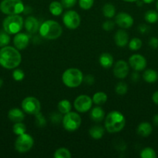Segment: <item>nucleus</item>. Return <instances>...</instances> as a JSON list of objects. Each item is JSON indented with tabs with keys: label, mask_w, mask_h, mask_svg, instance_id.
<instances>
[{
	"label": "nucleus",
	"mask_w": 158,
	"mask_h": 158,
	"mask_svg": "<svg viewBox=\"0 0 158 158\" xmlns=\"http://www.w3.org/2000/svg\"><path fill=\"white\" fill-rule=\"evenodd\" d=\"M94 4V0H79V6L82 9L88 10Z\"/></svg>",
	"instance_id": "36"
},
{
	"label": "nucleus",
	"mask_w": 158,
	"mask_h": 158,
	"mask_svg": "<svg viewBox=\"0 0 158 158\" xmlns=\"http://www.w3.org/2000/svg\"><path fill=\"white\" fill-rule=\"evenodd\" d=\"M62 117L60 115V114H57V113H53L50 116V120L52 121V123H58L59 122L61 121Z\"/></svg>",
	"instance_id": "40"
},
{
	"label": "nucleus",
	"mask_w": 158,
	"mask_h": 158,
	"mask_svg": "<svg viewBox=\"0 0 158 158\" xmlns=\"http://www.w3.org/2000/svg\"><path fill=\"white\" fill-rule=\"evenodd\" d=\"M115 91L117 94L119 95H124L127 93L128 91V86L124 82H119L117 85L116 86V88H115Z\"/></svg>",
	"instance_id": "33"
},
{
	"label": "nucleus",
	"mask_w": 158,
	"mask_h": 158,
	"mask_svg": "<svg viewBox=\"0 0 158 158\" xmlns=\"http://www.w3.org/2000/svg\"><path fill=\"white\" fill-rule=\"evenodd\" d=\"M139 156L142 158H156V154L153 148H145L141 151Z\"/></svg>",
	"instance_id": "31"
},
{
	"label": "nucleus",
	"mask_w": 158,
	"mask_h": 158,
	"mask_svg": "<svg viewBox=\"0 0 158 158\" xmlns=\"http://www.w3.org/2000/svg\"><path fill=\"white\" fill-rule=\"evenodd\" d=\"M22 109L25 113L30 115L37 114L40 112L41 105L40 101L33 97H27L22 101Z\"/></svg>",
	"instance_id": "9"
},
{
	"label": "nucleus",
	"mask_w": 158,
	"mask_h": 158,
	"mask_svg": "<svg viewBox=\"0 0 158 158\" xmlns=\"http://www.w3.org/2000/svg\"><path fill=\"white\" fill-rule=\"evenodd\" d=\"M12 131H13L14 134L17 136L25 134L26 131V125H25L24 123H22V122L15 123V124L12 127Z\"/></svg>",
	"instance_id": "30"
},
{
	"label": "nucleus",
	"mask_w": 158,
	"mask_h": 158,
	"mask_svg": "<svg viewBox=\"0 0 158 158\" xmlns=\"http://www.w3.org/2000/svg\"><path fill=\"white\" fill-rule=\"evenodd\" d=\"M64 6H62L61 2L57 1H54L50 4L49 10L50 13L54 16H59L63 12Z\"/></svg>",
	"instance_id": "24"
},
{
	"label": "nucleus",
	"mask_w": 158,
	"mask_h": 158,
	"mask_svg": "<svg viewBox=\"0 0 158 158\" xmlns=\"http://www.w3.org/2000/svg\"><path fill=\"white\" fill-rule=\"evenodd\" d=\"M139 75L138 74L137 71L136 72H134L133 74H132V80H133V82H136L139 80Z\"/></svg>",
	"instance_id": "45"
},
{
	"label": "nucleus",
	"mask_w": 158,
	"mask_h": 158,
	"mask_svg": "<svg viewBox=\"0 0 158 158\" xmlns=\"http://www.w3.org/2000/svg\"><path fill=\"white\" fill-rule=\"evenodd\" d=\"M12 77L15 81H22L25 77V73L22 69H16L12 73Z\"/></svg>",
	"instance_id": "37"
},
{
	"label": "nucleus",
	"mask_w": 158,
	"mask_h": 158,
	"mask_svg": "<svg viewBox=\"0 0 158 158\" xmlns=\"http://www.w3.org/2000/svg\"><path fill=\"white\" fill-rule=\"evenodd\" d=\"M105 117V111L103 110L102 107L100 106H96L93 108L90 113V118L96 123H100L104 120Z\"/></svg>",
	"instance_id": "19"
},
{
	"label": "nucleus",
	"mask_w": 158,
	"mask_h": 158,
	"mask_svg": "<svg viewBox=\"0 0 158 158\" xmlns=\"http://www.w3.org/2000/svg\"><path fill=\"white\" fill-rule=\"evenodd\" d=\"M34 143L33 138L29 134H23L19 135L15 141V149L20 154L30 151Z\"/></svg>",
	"instance_id": "8"
},
{
	"label": "nucleus",
	"mask_w": 158,
	"mask_h": 158,
	"mask_svg": "<svg viewBox=\"0 0 158 158\" xmlns=\"http://www.w3.org/2000/svg\"><path fill=\"white\" fill-rule=\"evenodd\" d=\"M149 26H147V25H140V26L138 27V30H139V32H140V33H147V32L149 31Z\"/></svg>",
	"instance_id": "43"
},
{
	"label": "nucleus",
	"mask_w": 158,
	"mask_h": 158,
	"mask_svg": "<svg viewBox=\"0 0 158 158\" xmlns=\"http://www.w3.org/2000/svg\"><path fill=\"white\" fill-rule=\"evenodd\" d=\"M143 79L147 83H155L158 80V73L156 70H154V69H148L144 71L143 74Z\"/></svg>",
	"instance_id": "22"
},
{
	"label": "nucleus",
	"mask_w": 158,
	"mask_h": 158,
	"mask_svg": "<svg viewBox=\"0 0 158 158\" xmlns=\"http://www.w3.org/2000/svg\"><path fill=\"white\" fill-rule=\"evenodd\" d=\"M83 73L77 68H70L66 69L62 75L64 84L69 88H76L83 82Z\"/></svg>",
	"instance_id": "4"
},
{
	"label": "nucleus",
	"mask_w": 158,
	"mask_h": 158,
	"mask_svg": "<svg viewBox=\"0 0 158 158\" xmlns=\"http://www.w3.org/2000/svg\"><path fill=\"white\" fill-rule=\"evenodd\" d=\"M10 43V36L9 34L7 33L6 31L4 32H0V47H4L8 46V44Z\"/></svg>",
	"instance_id": "34"
},
{
	"label": "nucleus",
	"mask_w": 158,
	"mask_h": 158,
	"mask_svg": "<svg viewBox=\"0 0 158 158\" xmlns=\"http://www.w3.org/2000/svg\"><path fill=\"white\" fill-rule=\"evenodd\" d=\"M102 12L106 18L111 19L116 15V8L112 3H106L102 8Z\"/></svg>",
	"instance_id": "27"
},
{
	"label": "nucleus",
	"mask_w": 158,
	"mask_h": 158,
	"mask_svg": "<svg viewBox=\"0 0 158 158\" xmlns=\"http://www.w3.org/2000/svg\"><path fill=\"white\" fill-rule=\"evenodd\" d=\"M2 84H3V80H2L1 78H0V88L2 87Z\"/></svg>",
	"instance_id": "50"
},
{
	"label": "nucleus",
	"mask_w": 158,
	"mask_h": 158,
	"mask_svg": "<svg viewBox=\"0 0 158 158\" xmlns=\"http://www.w3.org/2000/svg\"><path fill=\"white\" fill-rule=\"evenodd\" d=\"M92 99L89 96L82 94L74 100V107L77 112L85 113L90 110L92 106Z\"/></svg>",
	"instance_id": "11"
},
{
	"label": "nucleus",
	"mask_w": 158,
	"mask_h": 158,
	"mask_svg": "<svg viewBox=\"0 0 158 158\" xmlns=\"http://www.w3.org/2000/svg\"><path fill=\"white\" fill-rule=\"evenodd\" d=\"M62 27L54 20H46L40 26L39 32L40 35L46 40H57L61 35Z\"/></svg>",
	"instance_id": "3"
},
{
	"label": "nucleus",
	"mask_w": 158,
	"mask_h": 158,
	"mask_svg": "<svg viewBox=\"0 0 158 158\" xmlns=\"http://www.w3.org/2000/svg\"><path fill=\"white\" fill-rule=\"evenodd\" d=\"M152 100H153V102L155 104L158 105V90L153 94V95H152Z\"/></svg>",
	"instance_id": "44"
},
{
	"label": "nucleus",
	"mask_w": 158,
	"mask_h": 158,
	"mask_svg": "<svg viewBox=\"0 0 158 158\" xmlns=\"http://www.w3.org/2000/svg\"><path fill=\"white\" fill-rule=\"evenodd\" d=\"M125 125V117L119 111H112L105 117V127L110 134L119 132L123 129Z\"/></svg>",
	"instance_id": "2"
},
{
	"label": "nucleus",
	"mask_w": 158,
	"mask_h": 158,
	"mask_svg": "<svg viewBox=\"0 0 158 158\" xmlns=\"http://www.w3.org/2000/svg\"><path fill=\"white\" fill-rule=\"evenodd\" d=\"M71 108H72V105H71V102L68 100H60L57 104V109H58L59 112L62 114H66L71 112Z\"/></svg>",
	"instance_id": "25"
},
{
	"label": "nucleus",
	"mask_w": 158,
	"mask_h": 158,
	"mask_svg": "<svg viewBox=\"0 0 158 158\" xmlns=\"http://www.w3.org/2000/svg\"><path fill=\"white\" fill-rule=\"evenodd\" d=\"M115 27V23L114 22L111 21V20H107L105 21V23L102 24V29H104L105 31H112Z\"/></svg>",
	"instance_id": "38"
},
{
	"label": "nucleus",
	"mask_w": 158,
	"mask_h": 158,
	"mask_svg": "<svg viewBox=\"0 0 158 158\" xmlns=\"http://www.w3.org/2000/svg\"><path fill=\"white\" fill-rule=\"evenodd\" d=\"M13 43L15 47L18 50L25 49L29 43V35L26 33H23V32H18L14 36Z\"/></svg>",
	"instance_id": "15"
},
{
	"label": "nucleus",
	"mask_w": 158,
	"mask_h": 158,
	"mask_svg": "<svg viewBox=\"0 0 158 158\" xmlns=\"http://www.w3.org/2000/svg\"><path fill=\"white\" fill-rule=\"evenodd\" d=\"M22 56L15 47L6 46L0 49V65L8 69L16 68L21 63Z\"/></svg>",
	"instance_id": "1"
},
{
	"label": "nucleus",
	"mask_w": 158,
	"mask_h": 158,
	"mask_svg": "<svg viewBox=\"0 0 158 158\" xmlns=\"http://www.w3.org/2000/svg\"><path fill=\"white\" fill-rule=\"evenodd\" d=\"M129 66L134 69L135 71H142L147 66V60L144 56L139 54H134L132 55L129 59Z\"/></svg>",
	"instance_id": "13"
},
{
	"label": "nucleus",
	"mask_w": 158,
	"mask_h": 158,
	"mask_svg": "<svg viewBox=\"0 0 158 158\" xmlns=\"http://www.w3.org/2000/svg\"><path fill=\"white\" fill-rule=\"evenodd\" d=\"M23 19L20 15H9L2 23V27L9 35H13L20 32L23 26Z\"/></svg>",
	"instance_id": "5"
},
{
	"label": "nucleus",
	"mask_w": 158,
	"mask_h": 158,
	"mask_svg": "<svg viewBox=\"0 0 158 158\" xmlns=\"http://www.w3.org/2000/svg\"><path fill=\"white\" fill-rule=\"evenodd\" d=\"M116 24L122 29H129L133 25V18L126 12H119L117 14L115 19Z\"/></svg>",
	"instance_id": "14"
},
{
	"label": "nucleus",
	"mask_w": 158,
	"mask_h": 158,
	"mask_svg": "<svg viewBox=\"0 0 158 158\" xmlns=\"http://www.w3.org/2000/svg\"><path fill=\"white\" fill-rule=\"evenodd\" d=\"M8 117L13 123H18L24 120L25 115L23 110H22L19 108H12L8 113Z\"/></svg>",
	"instance_id": "18"
},
{
	"label": "nucleus",
	"mask_w": 158,
	"mask_h": 158,
	"mask_svg": "<svg viewBox=\"0 0 158 158\" xmlns=\"http://www.w3.org/2000/svg\"><path fill=\"white\" fill-rule=\"evenodd\" d=\"M83 81L88 85H93L94 83V78L92 75H87L84 77Z\"/></svg>",
	"instance_id": "42"
},
{
	"label": "nucleus",
	"mask_w": 158,
	"mask_h": 158,
	"mask_svg": "<svg viewBox=\"0 0 158 158\" xmlns=\"http://www.w3.org/2000/svg\"><path fill=\"white\" fill-rule=\"evenodd\" d=\"M114 41L119 47H125L129 43V35L123 29H119L116 32Z\"/></svg>",
	"instance_id": "17"
},
{
	"label": "nucleus",
	"mask_w": 158,
	"mask_h": 158,
	"mask_svg": "<svg viewBox=\"0 0 158 158\" xmlns=\"http://www.w3.org/2000/svg\"><path fill=\"white\" fill-rule=\"evenodd\" d=\"M35 117V123L37 126H38L39 127H43L46 125V119L43 117V114H40V112L38 113L37 114H36Z\"/></svg>",
	"instance_id": "35"
},
{
	"label": "nucleus",
	"mask_w": 158,
	"mask_h": 158,
	"mask_svg": "<svg viewBox=\"0 0 158 158\" xmlns=\"http://www.w3.org/2000/svg\"><path fill=\"white\" fill-rule=\"evenodd\" d=\"M63 23L68 29H75L80 26L81 17L75 11H67L63 16Z\"/></svg>",
	"instance_id": "10"
},
{
	"label": "nucleus",
	"mask_w": 158,
	"mask_h": 158,
	"mask_svg": "<svg viewBox=\"0 0 158 158\" xmlns=\"http://www.w3.org/2000/svg\"><path fill=\"white\" fill-rule=\"evenodd\" d=\"M77 1V0H61V4L64 6V8L69 9V8H71L75 6Z\"/></svg>",
	"instance_id": "39"
},
{
	"label": "nucleus",
	"mask_w": 158,
	"mask_h": 158,
	"mask_svg": "<svg viewBox=\"0 0 158 158\" xmlns=\"http://www.w3.org/2000/svg\"><path fill=\"white\" fill-rule=\"evenodd\" d=\"M153 123L155 126L158 127V114L153 116Z\"/></svg>",
	"instance_id": "46"
},
{
	"label": "nucleus",
	"mask_w": 158,
	"mask_h": 158,
	"mask_svg": "<svg viewBox=\"0 0 158 158\" xmlns=\"http://www.w3.org/2000/svg\"><path fill=\"white\" fill-rule=\"evenodd\" d=\"M105 134V130L102 126L96 125L89 129V135L94 140H99L103 137Z\"/></svg>",
	"instance_id": "23"
},
{
	"label": "nucleus",
	"mask_w": 158,
	"mask_h": 158,
	"mask_svg": "<svg viewBox=\"0 0 158 158\" xmlns=\"http://www.w3.org/2000/svg\"><path fill=\"white\" fill-rule=\"evenodd\" d=\"M149 46L152 49H157L158 48V39L156 37H152L149 40Z\"/></svg>",
	"instance_id": "41"
},
{
	"label": "nucleus",
	"mask_w": 158,
	"mask_h": 158,
	"mask_svg": "<svg viewBox=\"0 0 158 158\" xmlns=\"http://www.w3.org/2000/svg\"><path fill=\"white\" fill-rule=\"evenodd\" d=\"M124 2H135L138 1V0H122Z\"/></svg>",
	"instance_id": "49"
},
{
	"label": "nucleus",
	"mask_w": 158,
	"mask_h": 158,
	"mask_svg": "<svg viewBox=\"0 0 158 158\" xmlns=\"http://www.w3.org/2000/svg\"><path fill=\"white\" fill-rule=\"evenodd\" d=\"M136 131H137L138 135L147 137L151 134L152 131H153V127H152V125L148 122H143V123H139V126L137 127Z\"/></svg>",
	"instance_id": "20"
},
{
	"label": "nucleus",
	"mask_w": 158,
	"mask_h": 158,
	"mask_svg": "<svg viewBox=\"0 0 158 158\" xmlns=\"http://www.w3.org/2000/svg\"><path fill=\"white\" fill-rule=\"evenodd\" d=\"M63 127L66 131L72 132L80 127L81 123V118L80 115L75 112H69L64 114L62 119Z\"/></svg>",
	"instance_id": "7"
},
{
	"label": "nucleus",
	"mask_w": 158,
	"mask_h": 158,
	"mask_svg": "<svg viewBox=\"0 0 158 158\" xmlns=\"http://www.w3.org/2000/svg\"><path fill=\"white\" fill-rule=\"evenodd\" d=\"M107 100H108V97L107 94H105L104 92H97L93 95L92 101L93 103H95L98 106L100 105H103L106 103Z\"/></svg>",
	"instance_id": "26"
},
{
	"label": "nucleus",
	"mask_w": 158,
	"mask_h": 158,
	"mask_svg": "<svg viewBox=\"0 0 158 158\" xmlns=\"http://www.w3.org/2000/svg\"><path fill=\"white\" fill-rule=\"evenodd\" d=\"M25 6L22 0H2L0 10L6 15H20L24 11Z\"/></svg>",
	"instance_id": "6"
},
{
	"label": "nucleus",
	"mask_w": 158,
	"mask_h": 158,
	"mask_svg": "<svg viewBox=\"0 0 158 158\" xmlns=\"http://www.w3.org/2000/svg\"><path fill=\"white\" fill-rule=\"evenodd\" d=\"M144 19L147 23L153 24L158 22V12L154 10H149L144 15Z\"/></svg>",
	"instance_id": "28"
},
{
	"label": "nucleus",
	"mask_w": 158,
	"mask_h": 158,
	"mask_svg": "<svg viewBox=\"0 0 158 158\" xmlns=\"http://www.w3.org/2000/svg\"><path fill=\"white\" fill-rule=\"evenodd\" d=\"M99 63L103 68L108 69L113 65V57L108 52H103L99 57Z\"/></svg>",
	"instance_id": "21"
},
{
	"label": "nucleus",
	"mask_w": 158,
	"mask_h": 158,
	"mask_svg": "<svg viewBox=\"0 0 158 158\" xmlns=\"http://www.w3.org/2000/svg\"><path fill=\"white\" fill-rule=\"evenodd\" d=\"M142 40L139 38H133L129 42V48L133 51L139 50L142 47Z\"/></svg>",
	"instance_id": "32"
},
{
	"label": "nucleus",
	"mask_w": 158,
	"mask_h": 158,
	"mask_svg": "<svg viewBox=\"0 0 158 158\" xmlns=\"http://www.w3.org/2000/svg\"><path fill=\"white\" fill-rule=\"evenodd\" d=\"M143 2V3H146V4H150V3L153 2L155 0H142Z\"/></svg>",
	"instance_id": "47"
},
{
	"label": "nucleus",
	"mask_w": 158,
	"mask_h": 158,
	"mask_svg": "<svg viewBox=\"0 0 158 158\" xmlns=\"http://www.w3.org/2000/svg\"><path fill=\"white\" fill-rule=\"evenodd\" d=\"M54 157L55 158H71V154L70 151L67 148H61L57 149L54 154Z\"/></svg>",
	"instance_id": "29"
},
{
	"label": "nucleus",
	"mask_w": 158,
	"mask_h": 158,
	"mask_svg": "<svg viewBox=\"0 0 158 158\" xmlns=\"http://www.w3.org/2000/svg\"><path fill=\"white\" fill-rule=\"evenodd\" d=\"M129 68L128 63L124 60H119L114 65L113 68V73L114 76L118 79H125L128 76Z\"/></svg>",
	"instance_id": "12"
},
{
	"label": "nucleus",
	"mask_w": 158,
	"mask_h": 158,
	"mask_svg": "<svg viewBox=\"0 0 158 158\" xmlns=\"http://www.w3.org/2000/svg\"><path fill=\"white\" fill-rule=\"evenodd\" d=\"M137 2V6H143V1H139V0H138V1H136Z\"/></svg>",
	"instance_id": "48"
},
{
	"label": "nucleus",
	"mask_w": 158,
	"mask_h": 158,
	"mask_svg": "<svg viewBox=\"0 0 158 158\" xmlns=\"http://www.w3.org/2000/svg\"><path fill=\"white\" fill-rule=\"evenodd\" d=\"M156 9H157L158 11V0L156 1Z\"/></svg>",
	"instance_id": "51"
},
{
	"label": "nucleus",
	"mask_w": 158,
	"mask_h": 158,
	"mask_svg": "<svg viewBox=\"0 0 158 158\" xmlns=\"http://www.w3.org/2000/svg\"><path fill=\"white\" fill-rule=\"evenodd\" d=\"M24 26L26 32L29 34H35L40 29L39 21L33 16H29L26 19L24 22Z\"/></svg>",
	"instance_id": "16"
}]
</instances>
